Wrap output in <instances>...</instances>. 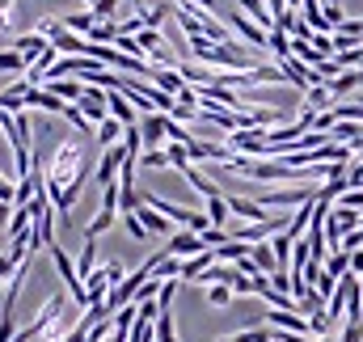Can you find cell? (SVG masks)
I'll use <instances>...</instances> for the list:
<instances>
[{"mask_svg":"<svg viewBox=\"0 0 363 342\" xmlns=\"http://www.w3.org/2000/svg\"><path fill=\"white\" fill-rule=\"evenodd\" d=\"M72 182H85V153L77 140H60L51 161L43 165V186H47V194H60Z\"/></svg>","mask_w":363,"mask_h":342,"instance_id":"1","label":"cell"},{"mask_svg":"<svg viewBox=\"0 0 363 342\" xmlns=\"http://www.w3.org/2000/svg\"><path fill=\"white\" fill-rule=\"evenodd\" d=\"M123 161H127V144H114V148H106L101 153V161H97V170H93V182L106 190V186H114L118 182V170H123Z\"/></svg>","mask_w":363,"mask_h":342,"instance_id":"2","label":"cell"},{"mask_svg":"<svg viewBox=\"0 0 363 342\" xmlns=\"http://www.w3.org/2000/svg\"><path fill=\"white\" fill-rule=\"evenodd\" d=\"M279 68H283V77H287V85H296L300 93H308L313 85H321V77H317V68H308V64H300L296 55H287V60H279Z\"/></svg>","mask_w":363,"mask_h":342,"instance_id":"3","label":"cell"},{"mask_svg":"<svg viewBox=\"0 0 363 342\" xmlns=\"http://www.w3.org/2000/svg\"><path fill=\"white\" fill-rule=\"evenodd\" d=\"M140 136H144V153L148 148H165V140H169V114H144L140 118Z\"/></svg>","mask_w":363,"mask_h":342,"instance_id":"4","label":"cell"},{"mask_svg":"<svg viewBox=\"0 0 363 342\" xmlns=\"http://www.w3.org/2000/svg\"><path fill=\"white\" fill-rule=\"evenodd\" d=\"M224 203H228V216H241L245 224H262V220H271V211H267L258 199H245V194H224Z\"/></svg>","mask_w":363,"mask_h":342,"instance_id":"5","label":"cell"},{"mask_svg":"<svg viewBox=\"0 0 363 342\" xmlns=\"http://www.w3.org/2000/svg\"><path fill=\"white\" fill-rule=\"evenodd\" d=\"M77 110L89 118L93 127H97V123H106V118H110V110H106V89H101V85H85L81 101H77Z\"/></svg>","mask_w":363,"mask_h":342,"instance_id":"6","label":"cell"},{"mask_svg":"<svg viewBox=\"0 0 363 342\" xmlns=\"http://www.w3.org/2000/svg\"><path fill=\"white\" fill-rule=\"evenodd\" d=\"M228 26L241 34V43H245V47H258V51H267V30H258V26H254V21L241 13V9H233V13H228Z\"/></svg>","mask_w":363,"mask_h":342,"instance_id":"7","label":"cell"},{"mask_svg":"<svg viewBox=\"0 0 363 342\" xmlns=\"http://www.w3.org/2000/svg\"><path fill=\"white\" fill-rule=\"evenodd\" d=\"M9 47H13V51H17V55L26 60V68H30V64H34V60H38V55H43V51L51 47V43H47V38H43L38 30H30V34H13V43H9Z\"/></svg>","mask_w":363,"mask_h":342,"instance_id":"8","label":"cell"},{"mask_svg":"<svg viewBox=\"0 0 363 342\" xmlns=\"http://www.w3.org/2000/svg\"><path fill=\"white\" fill-rule=\"evenodd\" d=\"M106 110H110V118H118L123 127H135V123H140V110H135L118 89H106Z\"/></svg>","mask_w":363,"mask_h":342,"instance_id":"9","label":"cell"},{"mask_svg":"<svg viewBox=\"0 0 363 342\" xmlns=\"http://www.w3.org/2000/svg\"><path fill=\"white\" fill-rule=\"evenodd\" d=\"M203 250H207V246H203V237H199V233H186V228L174 233V237H169V246H165V254L182 258V262H186V258H194V254H203Z\"/></svg>","mask_w":363,"mask_h":342,"instance_id":"10","label":"cell"},{"mask_svg":"<svg viewBox=\"0 0 363 342\" xmlns=\"http://www.w3.org/2000/svg\"><path fill=\"white\" fill-rule=\"evenodd\" d=\"M38 89H47V93H55L60 101H81V93H85V81H77V77H64V81H47V85H38Z\"/></svg>","mask_w":363,"mask_h":342,"instance_id":"11","label":"cell"},{"mask_svg":"<svg viewBox=\"0 0 363 342\" xmlns=\"http://www.w3.org/2000/svg\"><path fill=\"white\" fill-rule=\"evenodd\" d=\"M182 177H186V186H190V190H199V194H203V199H216V194H224V190H220V186H216V182H211V177H203V173L194 170V165H190V161H186V165H182Z\"/></svg>","mask_w":363,"mask_h":342,"instance_id":"12","label":"cell"},{"mask_svg":"<svg viewBox=\"0 0 363 342\" xmlns=\"http://www.w3.org/2000/svg\"><path fill=\"white\" fill-rule=\"evenodd\" d=\"M207 266H216V250H203V254L186 258V262H182V283H194Z\"/></svg>","mask_w":363,"mask_h":342,"instance_id":"13","label":"cell"},{"mask_svg":"<svg viewBox=\"0 0 363 342\" xmlns=\"http://www.w3.org/2000/svg\"><path fill=\"white\" fill-rule=\"evenodd\" d=\"M135 216H140V224L148 228V237H152V233H161V237L169 233V237H174V224H169V220H165L161 211H152L148 203H140V211H135Z\"/></svg>","mask_w":363,"mask_h":342,"instance_id":"14","label":"cell"},{"mask_svg":"<svg viewBox=\"0 0 363 342\" xmlns=\"http://www.w3.org/2000/svg\"><path fill=\"white\" fill-rule=\"evenodd\" d=\"M152 85L161 89V93H169V97H182L186 81H182L178 68H157V72H152Z\"/></svg>","mask_w":363,"mask_h":342,"instance_id":"15","label":"cell"},{"mask_svg":"<svg viewBox=\"0 0 363 342\" xmlns=\"http://www.w3.org/2000/svg\"><path fill=\"white\" fill-rule=\"evenodd\" d=\"M334 106V93H330V85L321 81V85H313L308 93H304V110H313V114H325Z\"/></svg>","mask_w":363,"mask_h":342,"instance_id":"16","label":"cell"},{"mask_svg":"<svg viewBox=\"0 0 363 342\" xmlns=\"http://www.w3.org/2000/svg\"><path fill=\"white\" fill-rule=\"evenodd\" d=\"M313 203H317V199H313ZM313 203H304V207L291 211V224H287V237H291V241H300V237L308 233V224H313Z\"/></svg>","mask_w":363,"mask_h":342,"instance_id":"17","label":"cell"},{"mask_svg":"<svg viewBox=\"0 0 363 342\" xmlns=\"http://www.w3.org/2000/svg\"><path fill=\"white\" fill-rule=\"evenodd\" d=\"M250 258H254V266H258L262 275H274V270H279V262H274L271 241H258V246H250Z\"/></svg>","mask_w":363,"mask_h":342,"instance_id":"18","label":"cell"},{"mask_svg":"<svg viewBox=\"0 0 363 342\" xmlns=\"http://www.w3.org/2000/svg\"><path fill=\"white\" fill-rule=\"evenodd\" d=\"M123 131H127V127H123L118 118H106V123H97V144H101V148H114V144H123Z\"/></svg>","mask_w":363,"mask_h":342,"instance_id":"19","label":"cell"},{"mask_svg":"<svg viewBox=\"0 0 363 342\" xmlns=\"http://www.w3.org/2000/svg\"><path fill=\"white\" fill-rule=\"evenodd\" d=\"M93 270H97V241L85 237V246H81V258H77V275H81V283L89 279Z\"/></svg>","mask_w":363,"mask_h":342,"instance_id":"20","label":"cell"},{"mask_svg":"<svg viewBox=\"0 0 363 342\" xmlns=\"http://www.w3.org/2000/svg\"><path fill=\"white\" fill-rule=\"evenodd\" d=\"M321 270H325V275L338 283L342 275H351V254H347V250H334V254L325 258V266H321Z\"/></svg>","mask_w":363,"mask_h":342,"instance_id":"21","label":"cell"},{"mask_svg":"<svg viewBox=\"0 0 363 342\" xmlns=\"http://www.w3.org/2000/svg\"><path fill=\"white\" fill-rule=\"evenodd\" d=\"M135 43H140V55L148 60V55H157V51L165 47V34H161V30H148V26H144V30L135 34Z\"/></svg>","mask_w":363,"mask_h":342,"instance_id":"22","label":"cell"},{"mask_svg":"<svg viewBox=\"0 0 363 342\" xmlns=\"http://www.w3.org/2000/svg\"><path fill=\"white\" fill-rule=\"evenodd\" d=\"M93 26H97L93 13H68V17H64V30H72V34H81V38H89Z\"/></svg>","mask_w":363,"mask_h":342,"instance_id":"23","label":"cell"},{"mask_svg":"<svg viewBox=\"0 0 363 342\" xmlns=\"http://www.w3.org/2000/svg\"><path fill=\"white\" fill-rule=\"evenodd\" d=\"M207 220H211V228H228V203H224V194L207 199Z\"/></svg>","mask_w":363,"mask_h":342,"instance_id":"24","label":"cell"},{"mask_svg":"<svg viewBox=\"0 0 363 342\" xmlns=\"http://www.w3.org/2000/svg\"><path fill=\"white\" fill-rule=\"evenodd\" d=\"M245 254H250V246H245V241H233V237H228V241H224V246L216 250V262H233V266H237V262H241Z\"/></svg>","mask_w":363,"mask_h":342,"instance_id":"25","label":"cell"},{"mask_svg":"<svg viewBox=\"0 0 363 342\" xmlns=\"http://www.w3.org/2000/svg\"><path fill=\"white\" fill-rule=\"evenodd\" d=\"M157 342H178V330H174V313L161 309L157 313Z\"/></svg>","mask_w":363,"mask_h":342,"instance_id":"26","label":"cell"},{"mask_svg":"<svg viewBox=\"0 0 363 342\" xmlns=\"http://www.w3.org/2000/svg\"><path fill=\"white\" fill-rule=\"evenodd\" d=\"M140 165L144 170H169V153L165 148H148V153H140Z\"/></svg>","mask_w":363,"mask_h":342,"instance_id":"27","label":"cell"},{"mask_svg":"<svg viewBox=\"0 0 363 342\" xmlns=\"http://www.w3.org/2000/svg\"><path fill=\"white\" fill-rule=\"evenodd\" d=\"M228 300H233V287H228V283H211V287H207V304H211V309H224Z\"/></svg>","mask_w":363,"mask_h":342,"instance_id":"28","label":"cell"},{"mask_svg":"<svg viewBox=\"0 0 363 342\" xmlns=\"http://www.w3.org/2000/svg\"><path fill=\"white\" fill-rule=\"evenodd\" d=\"M89 13L97 21H118V0H93Z\"/></svg>","mask_w":363,"mask_h":342,"instance_id":"29","label":"cell"},{"mask_svg":"<svg viewBox=\"0 0 363 342\" xmlns=\"http://www.w3.org/2000/svg\"><path fill=\"white\" fill-rule=\"evenodd\" d=\"M0 72H21V77H26V60L9 47V51H0Z\"/></svg>","mask_w":363,"mask_h":342,"instance_id":"30","label":"cell"},{"mask_svg":"<svg viewBox=\"0 0 363 342\" xmlns=\"http://www.w3.org/2000/svg\"><path fill=\"white\" fill-rule=\"evenodd\" d=\"M60 118H68V123H72L77 131H85V136H89V131H97V127H93V123L85 118V114H81V110H77V106H68V110H64Z\"/></svg>","mask_w":363,"mask_h":342,"instance_id":"31","label":"cell"},{"mask_svg":"<svg viewBox=\"0 0 363 342\" xmlns=\"http://www.w3.org/2000/svg\"><path fill=\"white\" fill-rule=\"evenodd\" d=\"M308 43H313V47H317V51H321L325 60H334V38H330V34H313Z\"/></svg>","mask_w":363,"mask_h":342,"instance_id":"32","label":"cell"},{"mask_svg":"<svg viewBox=\"0 0 363 342\" xmlns=\"http://www.w3.org/2000/svg\"><path fill=\"white\" fill-rule=\"evenodd\" d=\"M123 224H127V233H131L135 241H144V237H148V228L140 224V216H135V211H131V216H123Z\"/></svg>","mask_w":363,"mask_h":342,"instance_id":"33","label":"cell"},{"mask_svg":"<svg viewBox=\"0 0 363 342\" xmlns=\"http://www.w3.org/2000/svg\"><path fill=\"white\" fill-rule=\"evenodd\" d=\"M338 207H351V211H363V190H347L338 199Z\"/></svg>","mask_w":363,"mask_h":342,"instance_id":"34","label":"cell"},{"mask_svg":"<svg viewBox=\"0 0 363 342\" xmlns=\"http://www.w3.org/2000/svg\"><path fill=\"white\" fill-rule=\"evenodd\" d=\"M13 9L17 0H0V30H13Z\"/></svg>","mask_w":363,"mask_h":342,"instance_id":"35","label":"cell"},{"mask_svg":"<svg viewBox=\"0 0 363 342\" xmlns=\"http://www.w3.org/2000/svg\"><path fill=\"white\" fill-rule=\"evenodd\" d=\"M338 342H363V321H347V330H342Z\"/></svg>","mask_w":363,"mask_h":342,"instance_id":"36","label":"cell"},{"mask_svg":"<svg viewBox=\"0 0 363 342\" xmlns=\"http://www.w3.org/2000/svg\"><path fill=\"white\" fill-rule=\"evenodd\" d=\"M17 266H21V262H17L13 254H0V283H4V279H9V275L17 270Z\"/></svg>","mask_w":363,"mask_h":342,"instance_id":"37","label":"cell"},{"mask_svg":"<svg viewBox=\"0 0 363 342\" xmlns=\"http://www.w3.org/2000/svg\"><path fill=\"white\" fill-rule=\"evenodd\" d=\"M233 296H254V283H250L245 275H237V279H233Z\"/></svg>","mask_w":363,"mask_h":342,"instance_id":"38","label":"cell"},{"mask_svg":"<svg viewBox=\"0 0 363 342\" xmlns=\"http://www.w3.org/2000/svg\"><path fill=\"white\" fill-rule=\"evenodd\" d=\"M347 254H351V275L363 279V250H347Z\"/></svg>","mask_w":363,"mask_h":342,"instance_id":"39","label":"cell"},{"mask_svg":"<svg viewBox=\"0 0 363 342\" xmlns=\"http://www.w3.org/2000/svg\"><path fill=\"white\" fill-rule=\"evenodd\" d=\"M9 216H13V203H0V228H9Z\"/></svg>","mask_w":363,"mask_h":342,"instance_id":"40","label":"cell"},{"mask_svg":"<svg viewBox=\"0 0 363 342\" xmlns=\"http://www.w3.org/2000/svg\"><path fill=\"white\" fill-rule=\"evenodd\" d=\"M321 9H338V0H321Z\"/></svg>","mask_w":363,"mask_h":342,"instance_id":"41","label":"cell"},{"mask_svg":"<svg viewBox=\"0 0 363 342\" xmlns=\"http://www.w3.org/2000/svg\"><path fill=\"white\" fill-rule=\"evenodd\" d=\"M355 101H359V106H363V89H359V97H355Z\"/></svg>","mask_w":363,"mask_h":342,"instance_id":"42","label":"cell"},{"mask_svg":"<svg viewBox=\"0 0 363 342\" xmlns=\"http://www.w3.org/2000/svg\"><path fill=\"white\" fill-rule=\"evenodd\" d=\"M85 4H93V0H85Z\"/></svg>","mask_w":363,"mask_h":342,"instance_id":"43","label":"cell"},{"mask_svg":"<svg viewBox=\"0 0 363 342\" xmlns=\"http://www.w3.org/2000/svg\"><path fill=\"white\" fill-rule=\"evenodd\" d=\"M359 190H363V182H359Z\"/></svg>","mask_w":363,"mask_h":342,"instance_id":"44","label":"cell"}]
</instances>
